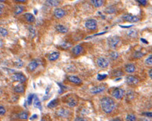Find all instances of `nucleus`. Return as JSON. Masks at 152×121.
Wrapping results in <instances>:
<instances>
[{
    "instance_id": "46",
    "label": "nucleus",
    "mask_w": 152,
    "mask_h": 121,
    "mask_svg": "<svg viewBox=\"0 0 152 121\" xmlns=\"http://www.w3.org/2000/svg\"><path fill=\"white\" fill-rule=\"evenodd\" d=\"M140 41L142 42V43H143V44H149V42L145 38H140Z\"/></svg>"
},
{
    "instance_id": "41",
    "label": "nucleus",
    "mask_w": 152,
    "mask_h": 121,
    "mask_svg": "<svg viewBox=\"0 0 152 121\" xmlns=\"http://www.w3.org/2000/svg\"><path fill=\"white\" fill-rule=\"evenodd\" d=\"M38 116L36 114H35L33 115H32L30 118V120L31 121H35V120H36L37 119H38Z\"/></svg>"
},
{
    "instance_id": "37",
    "label": "nucleus",
    "mask_w": 152,
    "mask_h": 121,
    "mask_svg": "<svg viewBox=\"0 0 152 121\" xmlns=\"http://www.w3.org/2000/svg\"><path fill=\"white\" fill-rule=\"evenodd\" d=\"M144 56V54H143L140 51H137L135 52V54H134V56L135 57L137 58H141L142 56Z\"/></svg>"
},
{
    "instance_id": "24",
    "label": "nucleus",
    "mask_w": 152,
    "mask_h": 121,
    "mask_svg": "<svg viewBox=\"0 0 152 121\" xmlns=\"http://www.w3.org/2000/svg\"><path fill=\"white\" fill-rule=\"evenodd\" d=\"M91 4L96 8L101 7L103 4V1L102 0H92L91 1Z\"/></svg>"
},
{
    "instance_id": "44",
    "label": "nucleus",
    "mask_w": 152,
    "mask_h": 121,
    "mask_svg": "<svg viewBox=\"0 0 152 121\" xmlns=\"http://www.w3.org/2000/svg\"><path fill=\"white\" fill-rule=\"evenodd\" d=\"M143 115H145V116H146L147 117H152V114L151 112H147V113H145L143 114Z\"/></svg>"
},
{
    "instance_id": "5",
    "label": "nucleus",
    "mask_w": 152,
    "mask_h": 121,
    "mask_svg": "<svg viewBox=\"0 0 152 121\" xmlns=\"http://www.w3.org/2000/svg\"><path fill=\"white\" fill-rule=\"evenodd\" d=\"M124 95V90L122 88H117L113 92L112 96L117 99H121Z\"/></svg>"
},
{
    "instance_id": "1",
    "label": "nucleus",
    "mask_w": 152,
    "mask_h": 121,
    "mask_svg": "<svg viewBox=\"0 0 152 121\" xmlns=\"http://www.w3.org/2000/svg\"><path fill=\"white\" fill-rule=\"evenodd\" d=\"M101 106L103 111L106 114H110L115 108V104L112 99L104 97L101 100Z\"/></svg>"
},
{
    "instance_id": "47",
    "label": "nucleus",
    "mask_w": 152,
    "mask_h": 121,
    "mask_svg": "<svg viewBox=\"0 0 152 121\" xmlns=\"http://www.w3.org/2000/svg\"><path fill=\"white\" fill-rule=\"evenodd\" d=\"M75 121H86V120L83 118H80V117H78V118H77Z\"/></svg>"
},
{
    "instance_id": "27",
    "label": "nucleus",
    "mask_w": 152,
    "mask_h": 121,
    "mask_svg": "<svg viewBox=\"0 0 152 121\" xmlns=\"http://www.w3.org/2000/svg\"><path fill=\"white\" fill-rule=\"evenodd\" d=\"M18 117L22 120H27L28 117V115L26 112H22L18 115Z\"/></svg>"
},
{
    "instance_id": "42",
    "label": "nucleus",
    "mask_w": 152,
    "mask_h": 121,
    "mask_svg": "<svg viewBox=\"0 0 152 121\" xmlns=\"http://www.w3.org/2000/svg\"><path fill=\"white\" fill-rule=\"evenodd\" d=\"M137 2L138 3H139L141 5H143V6H145L147 3V1L146 0H138Z\"/></svg>"
},
{
    "instance_id": "21",
    "label": "nucleus",
    "mask_w": 152,
    "mask_h": 121,
    "mask_svg": "<svg viewBox=\"0 0 152 121\" xmlns=\"http://www.w3.org/2000/svg\"><path fill=\"white\" fill-rule=\"evenodd\" d=\"M67 105L71 107H74L78 104V101L75 98H70L67 100Z\"/></svg>"
},
{
    "instance_id": "50",
    "label": "nucleus",
    "mask_w": 152,
    "mask_h": 121,
    "mask_svg": "<svg viewBox=\"0 0 152 121\" xmlns=\"http://www.w3.org/2000/svg\"><path fill=\"white\" fill-rule=\"evenodd\" d=\"M152 69H151L149 72V76L151 77V78H152Z\"/></svg>"
},
{
    "instance_id": "11",
    "label": "nucleus",
    "mask_w": 152,
    "mask_h": 121,
    "mask_svg": "<svg viewBox=\"0 0 152 121\" xmlns=\"http://www.w3.org/2000/svg\"><path fill=\"white\" fill-rule=\"evenodd\" d=\"M65 11L61 8H57L54 11V15L58 18H62L65 15Z\"/></svg>"
},
{
    "instance_id": "52",
    "label": "nucleus",
    "mask_w": 152,
    "mask_h": 121,
    "mask_svg": "<svg viewBox=\"0 0 152 121\" xmlns=\"http://www.w3.org/2000/svg\"><path fill=\"white\" fill-rule=\"evenodd\" d=\"M3 46V42L1 40H0V47H2Z\"/></svg>"
},
{
    "instance_id": "6",
    "label": "nucleus",
    "mask_w": 152,
    "mask_h": 121,
    "mask_svg": "<svg viewBox=\"0 0 152 121\" xmlns=\"http://www.w3.org/2000/svg\"><path fill=\"white\" fill-rule=\"evenodd\" d=\"M123 18L125 21L129 22L130 23H136L139 21V18L138 17L129 14H125L124 15H123Z\"/></svg>"
},
{
    "instance_id": "48",
    "label": "nucleus",
    "mask_w": 152,
    "mask_h": 121,
    "mask_svg": "<svg viewBox=\"0 0 152 121\" xmlns=\"http://www.w3.org/2000/svg\"><path fill=\"white\" fill-rule=\"evenodd\" d=\"M107 33V31H104V32H101V33H98V34H96L95 35H94L93 36H98V35H103L105 33Z\"/></svg>"
},
{
    "instance_id": "40",
    "label": "nucleus",
    "mask_w": 152,
    "mask_h": 121,
    "mask_svg": "<svg viewBox=\"0 0 152 121\" xmlns=\"http://www.w3.org/2000/svg\"><path fill=\"white\" fill-rule=\"evenodd\" d=\"M6 113V110L3 106H0V115H4Z\"/></svg>"
},
{
    "instance_id": "13",
    "label": "nucleus",
    "mask_w": 152,
    "mask_h": 121,
    "mask_svg": "<svg viewBox=\"0 0 152 121\" xmlns=\"http://www.w3.org/2000/svg\"><path fill=\"white\" fill-rule=\"evenodd\" d=\"M136 70V67L134 64L132 63L128 64L125 66V71L128 73H134Z\"/></svg>"
},
{
    "instance_id": "7",
    "label": "nucleus",
    "mask_w": 152,
    "mask_h": 121,
    "mask_svg": "<svg viewBox=\"0 0 152 121\" xmlns=\"http://www.w3.org/2000/svg\"><path fill=\"white\" fill-rule=\"evenodd\" d=\"M105 89H106L105 86L101 85H99V86L92 87L90 89V92L92 94H97L103 92Z\"/></svg>"
},
{
    "instance_id": "10",
    "label": "nucleus",
    "mask_w": 152,
    "mask_h": 121,
    "mask_svg": "<svg viewBox=\"0 0 152 121\" xmlns=\"http://www.w3.org/2000/svg\"><path fill=\"white\" fill-rule=\"evenodd\" d=\"M126 82L130 85H135L139 82V79L134 76H129L126 78Z\"/></svg>"
},
{
    "instance_id": "29",
    "label": "nucleus",
    "mask_w": 152,
    "mask_h": 121,
    "mask_svg": "<svg viewBox=\"0 0 152 121\" xmlns=\"http://www.w3.org/2000/svg\"><path fill=\"white\" fill-rule=\"evenodd\" d=\"M126 121H136V117L133 114H129L126 117Z\"/></svg>"
},
{
    "instance_id": "16",
    "label": "nucleus",
    "mask_w": 152,
    "mask_h": 121,
    "mask_svg": "<svg viewBox=\"0 0 152 121\" xmlns=\"http://www.w3.org/2000/svg\"><path fill=\"white\" fill-rule=\"evenodd\" d=\"M33 106L39 109L40 110H42V105L41 103L37 96H35L34 97V101H33Z\"/></svg>"
},
{
    "instance_id": "8",
    "label": "nucleus",
    "mask_w": 152,
    "mask_h": 121,
    "mask_svg": "<svg viewBox=\"0 0 152 121\" xmlns=\"http://www.w3.org/2000/svg\"><path fill=\"white\" fill-rule=\"evenodd\" d=\"M97 64L98 66L101 68H106L109 65V61L103 57H100L97 59Z\"/></svg>"
},
{
    "instance_id": "32",
    "label": "nucleus",
    "mask_w": 152,
    "mask_h": 121,
    "mask_svg": "<svg viewBox=\"0 0 152 121\" xmlns=\"http://www.w3.org/2000/svg\"><path fill=\"white\" fill-rule=\"evenodd\" d=\"M0 34L2 36L5 37L8 35V33L6 29H4L2 27H0Z\"/></svg>"
},
{
    "instance_id": "28",
    "label": "nucleus",
    "mask_w": 152,
    "mask_h": 121,
    "mask_svg": "<svg viewBox=\"0 0 152 121\" xmlns=\"http://www.w3.org/2000/svg\"><path fill=\"white\" fill-rule=\"evenodd\" d=\"M137 34V32L135 30H130L128 32V35L131 37H136Z\"/></svg>"
},
{
    "instance_id": "30",
    "label": "nucleus",
    "mask_w": 152,
    "mask_h": 121,
    "mask_svg": "<svg viewBox=\"0 0 152 121\" xmlns=\"http://www.w3.org/2000/svg\"><path fill=\"white\" fill-rule=\"evenodd\" d=\"M124 74V73L121 71V70H115L112 72V75L116 77H119L121 76H122Z\"/></svg>"
},
{
    "instance_id": "54",
    "label": "nucleus",
    "mask_w": 152,
    "mask_h": 121,
    "mask_svg": "<svg viewBox=\"0 0 152 121\" xmlns=\"http://www.w3.org/2000/svg\"><path fill=\"white\" fill-rule=\"evenodd\" d=\"M41 121H45V120H44V119H42V120H41Z\"/></svg>"
},
{
    "instance_id": "43",
    "label": "nucleus",
    "mask_w": 152,
    "mask_h": 121,
    "mask_svg": "<svg viewBox=\"0 0 152 121\" xmlns=\"http://www.w3.org/2000/svg\"><path fill=\"white\" fill-rule=\"evenodd\" d=\"M4 7H4V5L3 4H0V15H2V14L3 13Z\"/></svg>"
},
{
    "instance_id": "19",
    "label": "nucleus",
    "mask_w": 152,
    "mask_h": 121,
    "mask_svg": "<svg viewBox=\"0 0 152 121\" xmlns=\"http://www.w3.org/2000/svg\"><path fill=\"white\" fill-rule=\"evenodd\" d=\"M39 65V63L37 61L34 60L30 62L28 64V68L30 71L35 70Z\"/></svg>"
},
{
    "instance_id": "33",
    "label": "nucleus",
    "mask_w": 152,
    "mask_h": 121,
    "mask_svg": "<svg viewBox=\"0 0 152 121\" xmlns=\"http://www.w3.org/2000/svg\"><path fill=\"white\" fill-rule=\"evenodd\" d=\"M33 98H34V95L30 94L28 96V97L27 98V103H28V105H31Z\"/></svg>"
},
{
    "instance_id": "39",
    "label": "nucleus",
    "mask_w": 152,
    "mask_h": 121,
    "mask_svg": "<svg viewBox=\"0 0 152 121\" xmlns=\"http://www.w3.org/2000/svg\"><path fill=\"white\" fill-rule=\"evenodd\" d=\"M28 30H29V31L30 32V33L33 35H35V34H36V31H35V29L33 28V27H32V26H29L28 27Z\"/></svg>"
},
{
    "instance_id": "4",
    "label": "nucleus",
    "mask_w": 152,
    "mask_h": 121,
    "mask_svg": "<svg viewBox=\"0 0 152 121\" xmlns=\"http://www.w3.org/2000/svg\"><path fill=\"white\" fill-rule=\"evenodd\" d=\"M12 79L15 81H18L20 83H24L26 80V78L21 73H15L12 76Z\"/></svg>"
},
{
    "instance_id": "14",
    "label": "nucleus",
    "mask_w": 152,
    "mask_h": 121,
    "mask_svg": "<svg viewBox=\"0 0 152 121\" xmlns=\"http://www.w3.org/2000/svg\"><path fill=\"white\" fill-rule=\"evenodd\" d=\"M59 103V101L58 99H55L50 101L47 104V107L49 108H53L57 107Z\"/></svg>"
},
{
    "instance_id": "45",
    "label": "nucleus",
    "mask_w": 152,
    "mask_h": 121,
    "mask_svg": "<svg viewBox=\"0 0 152 121\" xmlns=\"http://www.w3.org/2000/svg\"><path fill=\"white\" fill-rule=\"evenodd\" d=\"M133 25H128V26H123V25H119V26L122 28H129L132 27V26H133Z\"/></svg>"
},
{
    "instance_id": "22",
    "label": "nucleus",
    "mask_w": 152,
    "mask_h": 121,
    "mask_svg": "<svg viewBox=\"0 0 152 121\" xmlns=\"http://www.w3.org/2000/svg\"><path fill=\"white\" fill-rule=\"evenodd\" d=\"M24 10V7L20 5H16L15 6V9H14V14L16 15L19 14L23 12V11Z\"/></svg>"
},
{
    "instance_id": "51",
    "label": "nucleus",
    "mask_w": 152,
    "mask_h": 121,
    "mask_svg": "<svg viewBox=\"0 0 152 121\" xmlns=\"http://www.w3.org/2000/svg\"><path fill=\"white\" fill-rule=\"evenodd\" d=\"M111 121H120V120L119 119H114V120H112Z\"/></svg>"
},
{
    "instance_id": "36",
    "label": "nucleus",
    "mask_w": 152,
    "mask_h": 121,
    "mask_svg": "<svg viewBox=\"0 0 152 121\" xmlns=\"http://www.w3.org/2000/svg\"><path fill=\"white\" fill-rule=\"evenodd\" d=\"M115 11V9L114 7H108L106 10H105V12L107 13H109V14H111V13H114Z\"/></svg>"
},
{
    "instance_id": "25",
    "label": "nucleus",
    "mask_w": 152,
    "mask_h": 121,
    "mask_svg": "<svg viewBox=\"0 0 152 121\" xmlns=\"http://www.w3.org/2000/svg\"><path fill=\"white\" fill-rule=\"evenodd\" d=\"M46 3L48 5H49L50 6H57L60 4V1L55 0H50L46 1Z\"/></svg>"
},
{
    "instance_id": "26",
    "label": "nucleus",
    "mask_w": 152,
    "mask_h": 121,
    "mask_svg": "<svg viewBox=\"0 0 152 121\" xmlns=\"http://www.w3.org/2000/svg\"><path fill=\"white\" fill-rule=\"evenodd\" d=\"M72 46V45L68 42H64L60 45L61 48H62L63 49H64V50L68 49L70 48H71Z\"/></svg>"
},
{
    "instance_id": "20",
    "label": "nucleus",
    "mask_w": 152,
    "mask_h": 121,
    "mask_svg": "<svg viewBox=\"0 0 152 121\" xmlns=\"http://www.w3.org/2000/svg\"><path fill=\"white\" fill-rule=\"evenodd\" d=\"M83 51V48L80 45H77L75 47H74L73 49H72V52L73 53L76 55H79Z\"/></svg>"
},
{
    "instance_id": "23",
    "label": "nucleus",
    "mask_w": 152,
    "mask_h": 121,
    "mask_svg": "<svg viewBox=\"0 0 152 121\" xmlns=\"http://www.w3.org/2000/svg\"><path fill=\"white\" fill-rule=\"evenodd\" d=\"M24 87L23 85L19 84L14 88V91L17 93H23L24 92Z\"/></svg>"
},
{
    "instance_id": "9",
    "label": "nucleus",
    "mask_w": 152,
    "mask_h": 121,
    "mask_svg": "<svg viewBox=\"0 0 152 121\" xmlns=\"http://www.w3.org/2000/svg\"><path fill=\"white\" fill-rule=\"evenodd\" d=\"M56 114L60 117L66 118H67L70 115V111L64 108H60L57 110Z\"/></svg>"
},
{
    "instance_id": "17",
    "label": "nucleus",
    "mask_w": 152,
    "mask_h": 121,
    "mask_svg": "<svg viewBox=\"0 0 152 121\" xmlns=\"http://www.w3.org/2000/svg\"><path fill=\"white\" fill-rule=\"evenodd\" d=\"M69 80L73 83H74L75 84H80L82 82L81 80L79 77L75 76H70L68 77Z\"/></svg>"
},
{
    "instance_id": "53",
    "label": "nucleus",
    "mask_w": 152,
    "mask_h": 121,
    "mask_svg": "<svg viewBox=\"0 0 152 121\" xmlns=\"http://www.w3.org/2000/svg\"><path fill=\"white\" fill-rule=\"evenodd\" d=\"M17 2H25V1H20V0H18V1H16Z\"/></svg>"
},
{
    "instance_id": "15",
    "label": "nucleus",
    "mask_w": 152,
    "mask_h": 121,
    "mask_svg": "<svg viewBox=\"0 0 152 121\" xmlns=\"http://www.w3.org/2000/svg\"><path fill=\"white\" fill-rule=\"evenodd\" d=\"M24 16L26 21L29 23H33L35 22L36 18L34 15L30 13H26L24 14Z\"/></svg>"
},
{
    "instance_id": "35",
    "label": "nucleus",
    "mask_w": 152,
    "mask_h": 121,
    "mask_svg": "<svg viewBox=\"0 0 152 121\" xmlns=\"http://www.w3.org/2000/svg\"><path fill=\"white\" fill-rule=\"evenodd\" d=\"M23 62L21 59H18L14 62L15 65L18 67H21L23 65Z\"/></svg>"
},
{
    "instance_id": "31",
    "label": "nucleus",
    "mask_w": 152,
    "mask_h": 121,
    "mask_svg": "<svg viewBox=\"0 0 152 121\" xmlns=\"http://www.w3.org/2000/svg\"><path fill=\"white\" fill-rule=\"evenodd\" d=\"M107 75L106 74H98L97 76V79L98 81H102L104 79H105L107 77Z\"/></svg>"
},
{
    "instance_id": "49",
    "label": "nucleus",
    "mask_w": 152,
    "mask_h": 121,
    "mask_svg": "<svg viewBox=\"0 0 152 121\" xmlns=\"http://www.w3.org/2000/svg\"><path fill=\"white\" fill-rule=\"evenodd\" d=\"M139 121H150L149 120H148V119L147 118H141L140 119Z\"/></svg>"
},
{
    "instance_id": "18",
    "label": "nucleus",
    "mask_w": 152,
    "mask_h": 121,
    "mask_svg": "<svg viewBox=\"0 0 152 121\" xmlns=\"http://www.w3.org/2000/svg\"><path fill=\"white\" fill-rule=\"evenodd\" d=\"M60 56V53L54 52L51 53L48 56V59L50 61H55L57 60Z\"/></svg>"
},
{
    "instance_id": "2",
    "label": "nucleus",
    "mask_w": 152,
    "mask_h": 121,
    "mask_svg": "<svg viewBox=\"0 0 152 121\" xmlns=\"http://www.w3.org/2000/svg\"><path fill=\"white\" fill-rule=\"evenodd\" d=\"M120 42V38L117 35L110 36L107 38V43L109 47L112 49H116Z\"/></svg>"
},
{
    "instance_id": "34",
    "label": "nucleus",
    "mask_w": 152,
    "mask_h": 121,
    "mask_svg": "<svg viewBox=\"0 0 152 121\" xmlns=\"http://www.w3.org/2000/svg\"><path fill=\"white\" fill-rule=\"evenodd\" d=\"M110 56L113 60H116L119 56L118 53L116 52H112L110 54Z\"/></svg>"
},
{
    "instance_id": "3",
    "label": "nucleus",
    "mask_w": 152,
    "mask_h": 121,
    "mask_svg": "<svg viewBox=\"0 0 152 121\" xmlns=\"http://www.w3.org/2000/svg\"><path fill=\"white\" fill-rule=\"evenodd\" d=\"M85 27L89 30H95L97 28V22L95 19H88L85 22Z\"/></svg>"
},
{
    "instance_id": "38",
    "label": "nucleus",
    "mask_w": 152,
    "mask_h": 121,
    "mask_svg": "<svg viewBox=\"0 0 152 121\" xmlns=\"http://www.w3.org/2000/svg\"><path fill=\"white\" fill-rule=\"evenodd\" d=\"M146 64H147L148 65H152V56L151 55H150L147 59H146Z\"/></svg>"
},
{
    "instance_id": "12",
    "label": "nucleus",
    "mask_w": 152,
    "mask_h": 121,
    "mask_svg": "<svg viewBox=\"0 0 152 121\" xmlns=\"http://www.w3.org/2000/svg\"><path fill=\"white\" fill-rule=\"evenodd\" d=\"M56 29L59 32L61 33H65L68 32L69 29L65 26L62 25H58L56 26Z\"/></svg>"
}]
</instances>
